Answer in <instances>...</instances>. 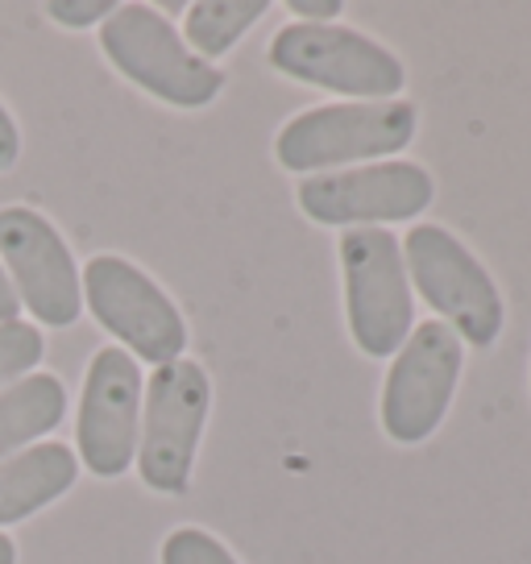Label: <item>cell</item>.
Segmentation results:
<instances>
[{
	"label": "cell",
	"mask_w": 531,
	"mask_h": 564,
	"mask_svg": "<svg viewBox=\"0 0 531 564\" xmlns=\"http://www.w3.org/2000/svg\"><path fill=\"white\" fill-rule=\"evenodd\" d=\"M100 51L133 88L171 108L195 112L225 91V70L204 63L183 42L175 21L150 4H117V13L100 25Z\"/></svg>",
	"instance_id": "obj_2"
},
{
	"label": "cell",
	"mask_w": 531,
	"mask_h": 564,
	"mask_svg": "<svg viewBox=\"0 0 531 564\" xmlns=\"http://www.w3.org/2000/svg\"><path fill=\"white\" fill-rule=\"evenodd\" d=\"M79 279H84V303L91 319L138 366L150 361L159 370L187 352V319L178 312V303L138 262H129L121 253H96Z\"/></svg>",
	"instance_id": "obj_7"
},
{
	"label": "cell",
	"mask_w": 531,
	"mask_h": 564,
	"mask_svg": "<svg viewBox=\"0 0 531 564\" xmlns=\"http://www.w3.org/2000/svg\"><path fill=\"white\" fill-rule=\"evenodd\" d=\"M266 63L307 88H324L345 100H399L408 88L403 58L378 37L349 25H303L291 21L266 46Z\"/></svg>",
	"instance_id": "obj_3"
},
{
	"label": "cell",
	"mask_w": 531,
	"mask_h": 564,
	"mask_svg": "<svg viewBox=\"0 0 531 564\" xmlns=\"http://www.w3.org/2000/svg\"><path fill=\"white\" fill-rule=\"evenodd\" d=\"M42 357H46V340L37 324H25V319L0 324V390L30 378Z\"/></svg>",
	"instance_id": "obj_15"
},
{
	"label": "cell",
	"mask_w": 531,
	"mask_h": 564,
	"mask_svg": "<svg viewBox=\"0 0 531 564\" xmlns=\"http://www.w3.org/2000/svg\"><path fill=\"white\" fill-rule=\"evenodd\" d=\"M213 411V378L195 357L166 361L150 373L142 399V436H138V474L154 494H187L195 453Z\"/></svg>",
	"instance_id": "obj_6"
},
{
	"label": "cell",
	"mask_w": 531,
	"mask_h": 564,
	"mask_svg": "<svg viewBox=\"0 0 531 564\" xmlns=\"http://www.w3.org/2000/svg\"><path fill=\"white\" fill-rule=\"evenodd\" d=\"M67 415V387L54 373H30L0 390V460L51 436Z\"/></svg>",
	"instance_id": "obj_13"
},
{
	"label": "cell",
	"mask_w": 531,
	"mask_h": 564,
	"mask_svg": "<svg viewBox=\"0 0 531 564\" xmlns=\"http://www.w3.org/2000/svg\"><path fill=\"white\" fill-rule=\"evenodd\" d=\"M436 178L408 159L349 166L300 183V212L328 229H387L390 220H415L432 208Z\"/></svg>",
	"instance_id": "obj_9"
},
{
	"label": "cell",
	"mask_w": 531,
	"mask_h": 564,
	"mask_svg": "<svg viewBox=\"0 0 531 564\" xmlns=\"http://www.w3.org/2000/svg\"><path fill=\"white\" fill-rule=\"evenodd\" d=\"M13 319H21V300L9 282V270L0 265V324H13Z\"/></svg>",
	"instance_id": "obj_20"
},
{
	"label": "cell",
	"mask_w": 531,
	"mask_h": 564,
	"mask_svg": "<svg viewBox=\"0 0 531 564\" xmlns=\"http://www.w3.org/2000/svg\"><path fill=\"white\" fill-rule=\"evenodd\" d=\"M117 13V0H51L46 18L63 30H88V25H105Z\"/></svg>",
	"instance_id": "obj_17"
},
{
	"label": "cell",
	"mask_w": 531,
	"mask_h": 564,
	"mask_svg": "<svg viewBox=\"0 0 531 564\" xmlns=\"http://www.w3.org/2000/svg\"><path fill=\"white\" fill-rule=\"evenodd\" d=\"M0 265L18 291L21 307L46 328H72L84 312V279L72 246L30 204L0 208Z\"/></svg>",
	"instance_id": "obj_10"
},
{
	"label": "cell",
	"mask_w": 531,
	"mask_h": 564,
	"mask_svg": "<svg viewBox=\"0 0 531 564\" xmlns=\"http://www.w3.org/2000/svg\"><path fill=\"white\" fill-rule=\"evenodd\" d=\"M18 159H21V129L13 121V112L0 105V175L13 171Z\"/></svg>",
	"instance_id": "obj_19"
},
{
	"label": "cell",
	"mask_w": 531,
	"mask_h": 564,
	"mask_svg": "<svg viewBox=\"0 0 531 564\" xmlns=\"http://www.w3.org/2000/svg\"><path fill=\"white\" fill-rule=\"evenodd\" d=\"M286 13H295L303 25H337L345 4L340 0H286Z\"/></svg>",
	"instance_id": "obj_18"
},
{
	"label": "cell",
	"mask_w": 531,
	"mask_h": 564,
	"mask_svg": "<svg viewBox=\"0 0 531 564\" xmlns=\"http://www.w3.org/2000/svg\"><path fill=\"white\" fill-rule=\"evenodd\" d=\"M0 564H18V544L4 531H0Z\"/></svg>",
	"instance_id": "obj_21"
},
{
	"label": "cell",
	"mask_w": 531,
	"mask_h": 564,
	"mask_svg": "<svg viewBox=\"0 0 531 564\" xmlns=\"http://www.w3.org/2000/svg\"><path fill=\"white\" fill-rule=\"evenodd\" d=\"M420 129L411 100H337L291 117L274 138V159L291 175H333L403 154Z\"/></svg>",
	"instance_id": "obj_1"
},
{
	"label": "cell",
	"mask_w": 531,
	"mask_h": 564,
	"mask_svg": "<svg viewBox=\"0 0 531 564\" xmlns=\"http://www.w3.org/2000/svg\"><path fill=\"white\" fill-rule=\"evenodd\" d=\"M142 366L117 345L96 349L84 373L79 420H75V444H79L75 457L91 477L112 481L129 474V465L138 457V436H142Z\"/></svg>",
	"instance_id": "obj_11"
},
{
	"label": "cell",
	"mask_w": 531,
	"mask_h": 564,
	"mask_svg": "<svg viewBox=\"0 0 531 564\" xmlns=\"http://www.w3.org/2000/svg\"><path fill=\"white\" fill-rule=\"evenodd\" d=\"M399 246H403L408 279L420 291V300L465 345L490 349L507 324V303L478 253L441 225H415Z\"/></svg>",
	"instance_id": "obj_4"
},
{
	"label": "cell",
	"mask_w": 531,
	"mask_h": 564,
	"mask_svg": "<svg viewBox=\"0 0 531 564\" xmlns=\"http://www.w3.org/2000/svg\"><path fill=\"white\" fill-rule=\"evenodd\" d=\"M79 477V457L67 444L46 441L0 460V528L34 519L58 502Z\"/></svg>",
	"instance_id": "obj_12"
},
{
	"label": "cell",
	"mask_w": 531,
	"mask_h": 564,
	"mask_svg": "<svg viewBox=\"0 0 531 564\" xmlns=\"http://www.w3.org/2000/svg\"><path fill=\"white\" fill-rule=\"evenodd\" d=\"M460 370L465 340L444 319L415 324L382 382V432L390 441L403 448L432 441L457 399Z\"/></svg>",
	"instance_id": "obj_8"
},
{
	"label": "cell",
	"mask_w": 531,
	"mask_h": 564,
	"mask_svg": "<svg viewBox=\"0 0 531 564\" xmlns=\"http://www.w3.org/2000/svg\"><path fill=\"white\" fill-rule=\"evenodd\" d=\"M337 258L354 345L373 361L394 357L415 328V291L399 237L390 229H345Z\"/></svg>",
	"instance_id": "obj_5"
},
{
	"label": "cell",
	"mask_w": 531,
	"mask_h": 564,
	"mask_svg": "<svg viewBox=\"0 0 531 564\" xmlns=\"http://www.w3.org/2000/svg\"><path fill=\"white\" fill-rule=\"evenodd\" d=\"M162 564H241L225 540L204 528H175L162 540Z\"/></svg>",
	"instance_id": "obj_16"
},
{
	"label": "cell",
	"mask_w": 531,
	"mask_h": 564,
	"mask_svg": "<svg viewBox=\"0 0 531 564\" xmlns=\"http://www.w3.org/2000/svg\"><path fill=\"white\" fill-rule=\"evenodd\" d=\"M266 9L270 0H195L183 13V42L204 63H216L266 18Z\"/></svg>",
	"instance_id": "obj_14"
}]
</instances>
